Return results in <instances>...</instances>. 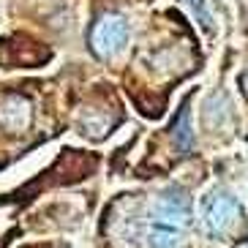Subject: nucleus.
<instances>
[{"instance_id":"nucleus-4","label":"nucleus","mask_w":248,"mask_h":248,"mask_svg":"<svg viewBox=\"0 0 248 248\" xmlns=\"http://www.w3.org/2000/svg\"><path fill=\"white\" fill-rule=\"evenodd\" d=\"M180 240V232L164 229V226H147V246L150 248H175Z\"/></svg>"},{"instance_id":"nucleus-2","label":"nucleus","mask_w":248,"mask_h":248,"mask_svg":"<svg viewBox=\"0 0 248 248\" xmlns=\"http://www.w3.org/2000/svg\"><path fill=\"white\" fill-rule=\"evenodd\" d=\"M191 221H194V204L183 188H167L150 207V226H164L183 234Z\"/></svg>"},{"instance_id":"nucleus-6","label":"nucleus","mask_w":248,"mask_h":248,"mask_svg":"<svg viewBox=\"0 0 248 248\" xmlns=\"http://www.w3.org/2000/svg\"><path fill=\"white\" fill-rule=\"evenodd\" d=\"M183 3L194 8V14H197V19L204 25V28H213V16H210V11H207V6H204L202 0H183Z\"/></svg>"},{"instance_id":"nucleus-1","label":"nucleus","mask_w":248,"mask_h":248,"mask_svg":"<svg viewBox=\"0 0 248 248\" xmlns=\"http://www.w3.org/2000/svg\"><path fill=\"white\" fill-rule=\"evenodd\" d=\"M243 218V204L224 188H216L210 197L204 199L202 207V224L210 237L216 240H226L229 234L237 229Z\"/></svg>"},{"instance_id":"nucleus-5","label":"nucleus","mask_w":248,"mask_h":248,"mask_svg":"<svg viewBox=\"0 0 248 248\" xmlns=\"http://www.w3.org/2000/svg\"><path fill=\"white\" fill-rule=\"evenodd\" d=\"M175 139H177V145H180V150H191V145H194V134H191V125H188V109H183L180 117H177Z\"/></svg>"},{"instance_id":"nucleus-3","label":"nucleus","mask_w":248,"mask_h":248,"mask_svg":"<svg viewBox=\"0 0 248 248\" xmlns=\"http://www.w3.org/2000/svg\"><path fill=\"white\" fill-rule=\"evenodd\" d=\"M128 44V22L120 14H104L93 25L90 33V46L98 58H115Z\"/></svg>"}]
</instances>
